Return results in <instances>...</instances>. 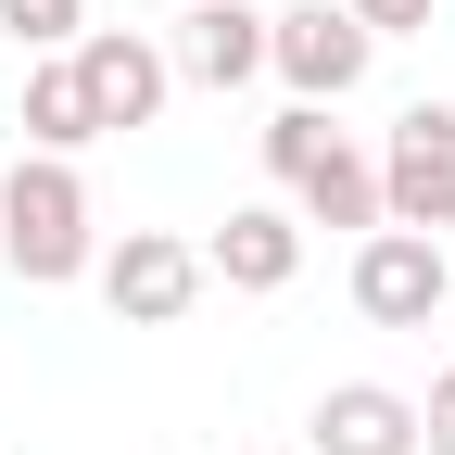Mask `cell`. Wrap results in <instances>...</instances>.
<instances>
[{"label": "cell", "instance_id": "cell-1", "mask_svg": "<svg viewBox=\"0 0 455 455\" xmlns=\"http://www.w3.org/2000/svg\"><path fill=\"white\" fill-rule=\"evenodd\" d=\"M0 266L26 278V291H64V278L101 266L89 178H76L64 152H13V178H0Z\"/></svg>", "mask_w": 455, "mask_h": 455}, {"label": "cell", "instance_id": "cell-2", "mask_svg": "<svg viewBox=\"0 0 455 455\" xmlns=\"http://www.w3.org/2000/svg\"><path fill=\"white\" fill-rule=\"evenodd\" d=\"M379 64V26L355 0H291V13H266V76H291V101H355Z\"/></svg>", "mask_w": 455, "mask_h": 455}, {"label": "cell", "instance_id": "cell-3", "mask_svg": "<svg viewBox=\"0 0 455 455\" xmlns=\"http://www.w3.org/2000/svg\"><path fill=\"white\" fill-rule=\"evenodd\" d=\"M379 215L392 228H455V101H405L379 140Z\"/></svg>", "mask_w": 455, "mask_h": 455}, {"label": "cell", "instance_id": "cell-4", "mask_svg": "<svg viewBox=\"0 0 455 455\" xmlns=\"http://www.w3.org/2000/svg\"><path fill=\"white\" fill-rule=\"evenodd\" d=\"M89 278H101V304L127 316V329H178V316L203 304L215 266H203V241H178V228H127V241H114Z\"/></svg>", "mask_w": 455, "mask_h": 455}, {"label": "cell", "instance_id": "cell-5", "mask_svg": "<svg viewBox=\"0 0 455 455\" xmlns=\"http://www.w3.org/2000/svg\"><path fill=\"white\" fill-rule=\"evenodd\" d=\"M455 291V253L430 241V228H367L355 241V316L367 329H430Z\"/></svg>", "mask_w": 455, "mask_h": 455}, {"label": "cell", "instance_id": "cell-6", "mask_svg": "<svg viewBox=\"0 0 455 455\" xmlns=\"http://www.w3.org/2000/svg\"><path fill=\"white\" fill-rule=\"evenodd\" d=\"M76 76H89V114H101V140H127L164 114V89H178V64L140 38V26H89L76 38Z\"/></svg>", "mask_w": 455, "mask_h": 455}, {"label": "cell", "instance_id": "cell-7", "mask_svg": "<svg viewBox=\"0 0 455 455\" xmlns=\"http://www.w3.org/2000/svg\"><path fill=\"white\" fill-rule=\"evenodd\" d=\"M316 455H418V392H392V379H329L316 392V418H304Z\"/></svg>", "mask_w": 455, "mask_h": 455}, {"label": "cell", "instance_id": "cell-8", "mask_svg": "<svg viewBox=\"0 0 455 455\" xmlns=\"http://www.w3.org/2000/svg\"><path fill=\"white\" fill-rule=\"evenodd\" d=\"M203 266L228 278V291H291L304 278V215L291 203H228V228L203 241Z\"/></svg>", "mask_w": 455, "mask_h": 455}, {"label": "cell", "instance_id": "cell-9", "mask_svg": "<svg viewBox=\"0 0 455 455\" xmlns=\"http://www.w3.org/2000/svg\"><path fill=\"white\" fill-rule=\"evenodd\" d=\"M164 64H178L190 89H253L266 76V13H253V0H190Z\"/></svg>", "mask_w": 455, "mask_h": 455}, {"label": "cell", "instance_id": "cell-10", "mask_svg": "<svg viewBox=\"0 0 455 455\" xmlns=\"http://www.w3.org/2000/svg\"><path fill=\"white\" fill-rule=\"evenodd\" d=\"M291 203H304V228H355V241L392 228V215H379V152H355V140H329L304 178H291Z\"/></svg>", "mask_w": 455, "mask_h": 455}, {"label": "cell", "instance_id": "cell-11", "mask_svg": "<svg viewBox=\"0 0 455 455\" xmlns=\"http://www.w3.org/2000/svg\"><path fill=\"white\" fill-rule=\"evenodd\" d=\"M13 127H26V152H89L101 140V114H89V76H76V51H51V64H26V114H13Z\"/></svg>", "mask_w": 455, "mask_h": 455}, {"label": "cell", "instance_id": "cell-12", "mask_svg": "<svg viewBox=\"0 0 455 455\" xmlns=\"http://www.w3.org/2000/svg\"><path fill=\"white\" fill-rule=\"evenodd\" d=\"M0 38L26 51V64H51V51L89 38V0H0Z\"/></svg>", "mask_w": 455, "mask_h": 455}, {"label": "cell", "instance_id": "cell-13", "mask_svg": "<svg viewBox=\"0 0 455 455\" xmlns=\"http://www.w3.org/2000/svg\"><path fill=\"white\" fill-rule=\"evenodd\" d=\"M329 140H341V127H329V101H278V114H266V178L291 190V178H304Z\"/></svg>", "mask_w": 455, "mask_h": 455}, {"label": "cell", "instance_id": "cell-14", "mask_svg": "<svg viewBox=\"0 0 455 455\" xmlns=\"http://www.w3.org/2000/svg\"><path fill=\"white\" fill-rule=\"evenodd\" d=\"M418 455H455V367H430L418 392Z\"/></svg>", "mask_w": 455, "mask_h": 455}, {"label": "cell", "instance_id": "cell-15", "mask_svg": "<svg viewBox=\"0 0 455 455\" xmlns=\"http://www.w3.org/2000/svg\"><path fill=\"white\" fill-rule=\"evenodd\" d=\"M355 13H367L379 38H418V26H430V0H355Z\"/></svg>", "mask_w": 455, "mask_h": 455}]
</instances>
